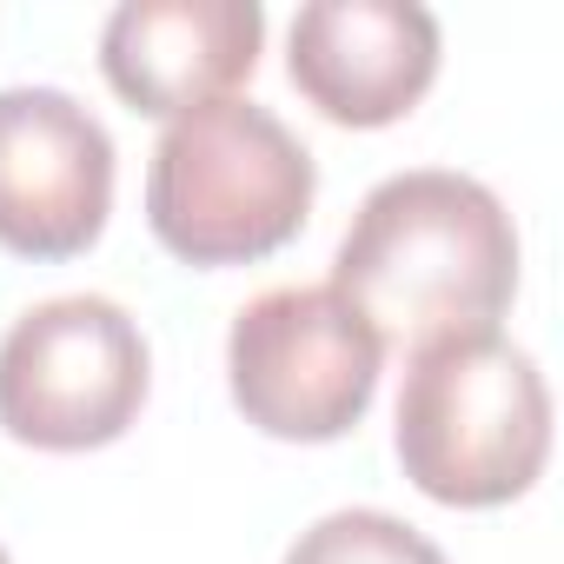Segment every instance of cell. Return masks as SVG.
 <instances>
[{
  "label": "cell",
  "instance_id": "6da1fadb",
  "mask_svg": "<svg viewBox=\"0 0 564 564\" xmlns=\"http://www.w3.org/2000/svg\"><path fill=\"white\" fill-rule=\"evenodd\" d=\"M333 286L379 346H432L491 333L518 300V226L505 199L458 166H405L379 180L333 259Z\"/></svg>",
  "mask_w": 564,
  "mask_h": 564
},
{
  "label": "cell",
  "instance_id": "7a4b0ae2",
  "mask_svg": "<svg viewBox=\"0 0 564 564\" xmlns=\"http://www.w3.org/2000/svg\"><path fill=\"white\" fill-rule=\"evenodd\" d=\"M392 445L432 505L491 511L524 498L551 458V392L538 359L498 326L412 346Z\"/></svg>",
  "mask_w": 564,
  "mask_h": 564
},
{
  "label": "cell",
  "instance_id": "3957f363",
  "mask_svg": "<svg viewBox=\"0 0 564 564\" xmlns=\"http://www.w3.org/2000/svg\"><path fill=\"white\" fill-rule=\"evenodd\" d=\"M319 166L306 140L259 100H213L153 140L147 226L186 265H246L313 219Z\"/></svg>",
  "mask_w": 564,
  "mask_h": 564
},
{
  "label": "cell",
  "instance_id": "277c9868",
  "mask_svg": "<svg viewBox=\"0 0 564 564\" xmlns=\"http://www.w3.org/2000/svg\"><path fill=\"white\" fill-rule=\"evenodd\" d=\"M386 346L359 306L319 286H265L232 313L226 333V392L265 438L326 445L346 438L379 392Z\"/></svg>",
  "mask_w": 564,
  "mask_h": 564
},
{
  "label": "cell",
  "instance_id": "5b68a950",
  "mask_svg": "<svg viewBox=\"0 0 564 564\" xmlns=\"http://www.w3.org/2000/svg\"><path fill=\"white\" fill-rule=\"evenodd\" d=\"M153 392V346L107 293L28 306L0 339V425L34 452L113 445Z\"/></svg>",
  "mask_w": 564,
  "mask_h": 564
},
{
  "label": "cell",
  "instance_id": "8992f818",
  "mask_svg": "<svg viewBox=\"0 0 564 564\" xmlns=\"http://www.w3.org/2000/svg\"><path fill=\"white\" fill-rule=\"evenodd\" d=\"M113 213V133L67 87H0V246L74 259Z\"/></svg>",
  "mask_w": 564,
  "mask_h": 564
},
{
  "label": "cell",
  "instance_id": "52a82bcc",
  "mask_svg": "<svg viewBox=\"0 0 564 564\" xmlns=\"http://www.w3.org/2000/svg\"><path fill=\"white\" fill-rule=\"evenodd\" d=\"M438 54L425 0H306L286 34V74L333 127L405 120L438 80Z\"/></svg>",
  "mask_w": 564,
  "mask_h": 564
},
{
  "label": "cell",
  "instance_id": "ba28073f",
  "mask_svg": "<svg viewBox=\"0 0 564 564\" xmlns=\"http://www.w3.org/2000/svg\"><path fill=\"white\" fill-rule=\"evenodd\" d=\"M265 47L259 0H120L100 28V74L133 113L180 120L232 100Z\"/></svg>",
  "mask_w": 564,
  "mask_h": 564
},
{
  "label": "cell",
  "instance_id": "9c48e42d",
  "mask_svg": "<svg viewBox=\"0 0 564 564\" xmlns=\"http://www.w3.org/2000/svg\"><path fill=\"white\" fill-rule=\"evenodd\" d=\"M279 564H445V551L405 524L399 511H379V505H346V511H326L313 518Z\"/></svg>",
  "mask_w": 564,
  "mask_h": 564
},
{
  "label": "cell",
  "instance_id": "30bf717a",
  "mask_svg": "<svg viewBox=\"0 0 564 564\" xmlns=\"http://www.w3.org/2000/svg\"><path fill=\"white\" fill-rule=\"evenodd\" d=\"M0 564H14V557H8V544H0Z\"/></svg>",
  "mask_w": 564,
  "mask_h": 564
}]
</instances>
